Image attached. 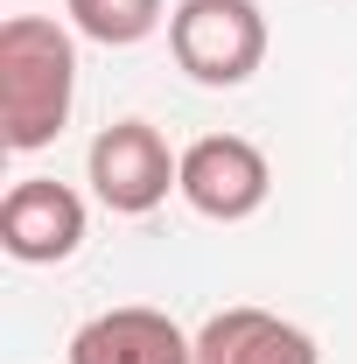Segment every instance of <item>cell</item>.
Instances as JSON below:
<instances>
[{
  "label": "cell",
  "instance_id": "6da1fadb",
  "mask_svg": "<svg viewBox=\"0 0 357 364\" xmlns=\"http://www.w3.org/2000/svg\"><path fill=\"white\" fill-rule=\"evenodd\" d=\"M78 105V43L49 14L0 21V140L14 154H43Z\"/></svg>",
  "mask_w": 357,
  "mask_h": 364
},
{
  "label": "cell",
  "instance_id": "7a4b0ae2",
  "mask_svg": "<svg viewBox=\"0 0 357 364\" xmlns=\"http://www.w3.org/2000/svg\"><path fill=\"white\" fill-rule=\"evenodd\" d=\"M169 56L182 63V77L211 91H238L267 63L260 0H176L169 7Z\"/></svg>",
  "mask_w": 357,
  "mask_h": 364
},
{
  "label": "cell",
  "instance_id": "3957f363",
  "mask_svg": "<svg viewBox=\"0 0 357 364\" xmlns=\"http://www.w3.org/2000/svg\"><path fill=\"white\" fill-rule=\"evenodd\" d=\"M85 182L112 218H147V210L169 203V189H182V154H169L161 127L112 119L85 147Z\"/></svg>",
  "mask_w": 357,
  "mask_h": 364
},
{
  "label": "cell",
  "instance_id": "277c9868",
  "mask_svg": "<svg viewBox=\"0 0 357 364\" xmlns=\"http://www.w3.org/2000/svg\"><path fill=\"white\" fill-rule=\"evenodd\" d=\"M182 203L211 225H245L273 196V168L245 134H203L182 147Z\"/></svg>",
  "mask_w": 357,
  "mask_h": 364
},
{
  "label": "cell",
  "instance_id": "5b68a950",
  "mask_svg": "<svg viewBox=\"0 0 357 364\" xmlns=\"http://www.w3.org/2000/svg\"><path fill=\"white\" fill-rule=\"evenodd\" d=\"M85 245V196L56 176H21L0 196V252L21 267H56Z\"/></svg>",
  "mask_w": 357,
  "mask_h": 364
},
{
  "label": "cell",
  "instance_id": "8992f818",
  "mask_svg": "<svg viewBox=\"0 0 357 364\" xmlns=\"http://www.w3.org/2000/svg\"><path fill=\"white\" fill-rule=\"evenodd\" d=\"M70 364H196V336H182L176 316L127 301L105 309L70 336Z\"/></svg>",
  "mask_w": 357,
  "mask_h": 364
},
{
  "label": "cell",
  "instance_id": "52a82bcc",
  "mask_svg": "<svg viewBox=\"0 0 357 364\" xmlns=\"http://www.w3.org/2000/svg\"><path fill=\"white\" fill-rule=\"evenodd\" d=\"M196 364H322V350L302 322L238 301L196 329Z\"/></svg>",
  "mask_w": 357,
  "mask_h": 364
},
{
  "label": "cell",
  "instance_id": "ba28073f",
  "mask_svg": "<svg viewBox=\"0 0 357 364\" xmlns=\"http://www.w3.org/2000/svg\"><path fill=\"white\" fill-rule=\"evenodd\" d=\"M63 14H70V28L98 49H134L147 43L161 21H169V7L161 0H63Z\"/></svg>",
  "mask_w": 357,
  "mask_h": 364
}]
</instances>
